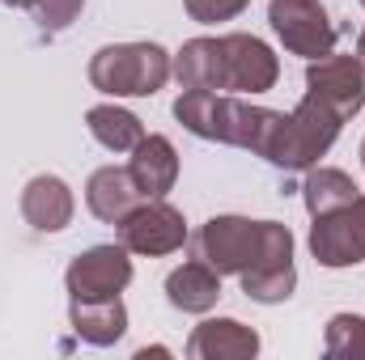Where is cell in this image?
Segmentation results:
<instances>
[{"mask_svg": "<svg viewBox=\"0 0 365 360\" xmlns=\"http://www.w3.org/2000/svg\"><path fill=\"white\" fill-rule=\"evenodd\" d=\"M357 60H361V68H365V30H361V38H357Z\"/></svg>", "mask_w": 365, "mask_h": 360, "instance_id": "obj_25", "label": "cell"}, {"mask_svg": "<svg viewBox=\"0 0 365 360\" xmlns=\"http://www.w3.org/2000/svg\"><path fill=\"white\" fill-rule=\"evenodd\" d=\"M361 9H365V0H361Z\"/></svg>", "mask_w": 365, "mask_h": 360, "instance_id": "obj_27", "label": "cell"}, {"mask_svg": "<svg viewBox=\"0 0 365 360\" xmlns=\"http://www.w3.org/2000/svg\"><path fill=\"white\" fill-rule=\"evenodd\" d=\"M0 4H9V9H34L38 0H0Z\"/></svg>", "mask_w": 365, "mask_h": 360, "instance_id": "obj_24", "label": "cell"}, {"mask_svg": "<svg viewBox=\"0 0 365 360\" xmlns=\"http://www.w3.org/2000/svg\"><path fill=\"white\" fill-rule=\"evenodd\" d=\"M81 9H86V0H38L30 13H34L43 34H60V30H68L81 17Z\"/></svg>", "mask_w": 365, "mask_h": 360, "instance_id": "obj_22", "label": "cell"}, {"mask_svg": "<svg viewBox=\"0 0 365 360\" xmlns=\"http://www.w3.org/2000/svg\"><path fill=\"white\" fill-rule=\"evenodd\" d=\"M340 127H344V119H340L327 102H319V97L306 93V97L280 119L276 140H272V149H268V162H272L276 170L306 174L310 166H319V162L327 157V149L336 144Z\"/></svg>", "mask_w": 365, "mask_h": 360, "instance_id": "obj_2", "label": "cell"}, {"mask_svg": "<svg viewBox=\"0 0 365 360\" xmlns=\"http://www.w3.org/2000/svg\"><path fill=\"white\" fill-rule=\"evenodd\" d=\"M175 55L162 43H110L90 60V85L106 97H153L166 90Z\"/></svg>", "mask_w": 365, "mask_h": 360, "instance_id": "obj_1", "label": "cell"}, {"mask_svg": "<svg viewBox=\"0 0 365 360\" xmlns=\"http://www.w3.org/2000/svg\"><path fill=\"white\" fill-rule=\"evenodd\" d=\"M115 229H119V246L140 259H162L187 246V221L166 199H140Z\"/></svg>", "mask_w": 365, "mask_h": 360, "instance_id": "obj_5", "label": "cell"}, {"mask_svg": "<svg viewBox=\"0 0 365 360\" xmlns=\"http://www.w3.org/2000/svg\"><path fill=\"white\" fill-rule=\"evenodd\" d=\"M132 284V250H123L119 242L90 246L81 250L68 271H64V288L68 301H98V297H119Z\"/></svg>", "mask_w": 365, "mask_h": 360, "instance_id": "obj_7", "label": "cell"}, {"mask_svg": "<svg viewBox=\"0 0 365 360\" xmlns=\"http://www.w3.org/2000/svg\"><path fill=\"white\" fill-rule=\"evenodd\" d=\"M238 280H242V292H247L251 301H259V305H280V301H289L293 288H297V268H293V263H284V268H259V271H242Z\"/></svg>", "mask_w": 365, "mask_h": 360, "instance_id": "obj_20", "label": "cell"}, {"mask_svg": "<svg viewBox=\"0 0 365 360\" xmlns=\"http://www.w3.org/2000/svg\"><path fill=\"white\" fill-rule=\"evenodd\" d=\"M217 110H221L217 90H182L175 97V119L200 140H217Z\"/></svg>", "mask_w": 365, "mask_h": 360, "instance_id": "obj_19", "label": "cell"}, {"mask_svg": "<svg viewBox=\"0 0 365 360\" xmlns=\"http://www.w3.org/2000/svg\"><path fill=\"white\" fill-rule=\"evenodd\" d=\"M251 0H182L187 17L200 26H217V21H234L238 13H247Z\"/></svg>", "mask_w": 365, "mask_h": 360, "instance_id": "obj_23", "label": "cell"}, {"mask_svg": "<svg viewBox=\"0 0 365 360\" xmlns=\"http://www.w3.org/2000/svg\"><path fill=\"white\" fill-rule=\"evenodd\" d=\"M191 360H251L259 356V331L238 322V318H204L191 339H187Z\"/></svg>", "mask_w": 365, "mask_h": 360, "instance_id": "obj_11", "label": "cell"}, {"mask_svg": "<svg viewBox=\"0 0 365 360\" xmlns=\"http://www.w3.org/2000/svg\"><path fill=\"white\" fill-rule=\"evenodd\" d=\"M310 255L331 271L365 263V191L353 203H344V208H336L327 216H314Z\"/></svg>", "mask_w": 365, "mask_h": 360, "instance_id": "obj_6", "label": "cell"}, {"mask_svg": "<svg viewBox=\"0 0 365 360\" xmlns=\"http://www.w3.org/2000/svg\"><path fill=\"white\" fill-rule=\"evenodd\" d=\"M166 301L182 314H212L221 301V275L200 259H187L166 275Z\"/></svg>", "mask_w": 365, "mask_h": 360, "instance_id": "obj_16", "label": "cell"}, {"mask_svg": "<svg viewBox=\"0 0 365 360\" xmlns=\"http://www.w3.org/2000/svg\"><path fill=\"white\" fill-rule=\"evenodd\" d=\"M77 199L60 174H34L21 186V216L34 233H64L73 225Z\"/></svg>", "mask_w": 365, "mask_h": 360, "instance_id": "obj_10", "label": "cell"}, {"mask_svg": "<svg viewBox=\"0 0 365 360\" xmlns=\"http://www.w3.org/2000/svg\"><path fill=\"white\" fill-rule=\"evenodd\" d=\"M361 195V186L353 182V174L336 170V166H310L306 170V182H302V199H306V212L310 221L314 216H327L344 203H353Z\"/></svg>", "mask_w": 365, "mask_h": 360, "instance_id": "obj_18", "label": "cell"}, {"mask_svg": "<svg viewBox=\"0 0 365 360\" xmlns=\"http://www.w3.org/2000/svg\"><path fill=\"white\" fill-rule=\"evenodd\" d=\"M170 77L179 81V90H217L225 93V55H221V38H187L175 55Z\"/></svg>", "mask_w": 365, "mask_h": 360, "instance_id": "obj_15", "label": "cell"}, {"mask_svg": "<svg viewBox=\"0 0 365 360\" xmlns=\"http://www.w3.org/2000/svg\"><path fill=\"white\" fill-rule=\"evenodd\" d=\"M221 55H225V93H268L280 81V60L276 51L255 34H221Z\"/></svg>", "mask_w": 365, "mask_h": 360, "instance_id": "obj_9", "label": "cell"}, {"mask_svg": "<svg viewBox=\"0 0 365 360\" xmlns=\"http://www.w3.org/2000/svg\"><path fill=\"white\" fill-rule=\"evenodd\" d=\"M140 199L145 195H140V186H136L128 166H102L86 182V208H90L102 225H119Z\"/></svg>", "mask_w": 365, "mask_h": 360, "instance_id": "obj_14", "label": "cell"}, {"mask_svg": "<svg viewBox=\"0 0 365 360\" xmlns=\"http://www.w3.org/2000/svg\"><path fill=\"white\" fill-rule=\"evenodd\" d=\"M187 250H191V259L208 263L217 275H242L259 250V221L234 216V212L212 216L195 233H187Z\"/></svg>", "mask_w": 365, "mask_h": 360, "instance_id": "obj_3", "label": "cell"}, {"mask_svg": "<svg viewBox=\"0 0 365 360\" xmlns=\"http://www.w3.org/2000/svg\"><path fill=\"white\" fill-rule=\"evenodd\" d=\"M323 352L331 360H365V318L361 314H336L323 331Z\"/></svg>", "mask_w": 365, "mask_h": 360, "instance_id": "obj_21", "label": "cell"}, {"mask_svg": "<svg viewBox=\"0 0 365 360\" xmlns=\"http://www.w3.org/2000/svg\"><path fill=\"white\" fill-rule=\"evenodd\" d=\"M306 93L327 102L344 123L365 106V68L357 55L327 51L319 60H306Z\"/></svg>", "mask_w": 365, "mask_h": 360, "instance_id": "obj_8", "label": "cell"}, {"mask_svg": "<svg viewBox=\"0 0 365 360\" xmlns=\"http://www.w3.org/2000/svg\"><path fill=\"white\" fill-rule=\"evenodd\" d=\"M86 127H90L93 140H98L102 149H110V153H132V149L145 140V123H140L128 106H119V102L90 106V110H86Z\"/></svg>", "mask_w": 365, "mask_h": 360, "instance_id": "obj_17", "label": "cell"}, {"mask_svg": "<svg viewBox=\"0 0 365 360\" xmlns=\"http://www.w3.org/2000/svg\"><path fill=\"white\" fill-rule=\"evenodd\" d=\"M268 21L289 55L319 60V55L336 51L340 26L323 9V0H268Z\"/></svg>", "mask_w": 365, "mask_h": 360, "instance_id": "obj_4", "label": "cell"}, {"mask_svg": "<svg viewBox=\"0 0 365 360\" xmlns=\"http://www.w3.org/2000/svg\"><path fill=\"white\" fill-rule=\"evenodd\" d=\"M361 166H365V140H361Z\"/></svg>", "mask_w": 365, "mask_h": 360, "instance_id": "obj_26", "label": "cell"}, {"mask_svg": "<svg viewBox=\"0 0 365 360\" xmlns=\"http://www.w3.org/2000/svg\"><path fill=\"white\" fill-rule=\"evenodd\" d=\"M128 170H132V179H136L145 199H166L175 191V182H179V153H175V144L166 136L145 132V140L132 149Z\"/></svg>", "mask_w": 365, "mask_h": 360, "instance_id": "obj_12", "label": "cell"}, {"mask_svg": "<svg viewBox=\"0 0 365 360\" xmlns=\"http://www.w3.org/2000/svg\"><path fill=\"white\" fill-rule=\"evenodd\" d=\"M68 327L81 344L110 348L128 335V305L123 297H98V301H68Z\"/></svg>", "mask_w": 365, "mask_h": 360, "instance_id": "obj_13", "label": "cell"}]
</instances>
